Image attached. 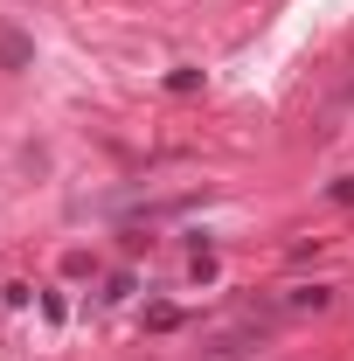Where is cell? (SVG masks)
I'll return each mask as SVG.
<instances>
[{"label": "cell", "instance_id": "3957f363", "mask_svg": "<svg viewBox=\"0 0 354 361\" xmlns=\"http://www.w3.org/2000/svg\"><path fill=\"white\" fill-rule=\"evenodd\" d=\"M167 90H174V97H195V90H202V70H188V63L167 70Z\"/></svg>", "mask_w": 354, "mask_h": 361}, {"label": "cell", "instance_id": "7a4b0ae2", "mask_svg": "<svg viewBox=\"0 0 354 361\" xmlns=\"http://www.w3.org/2000/svg\"><path fill=\"white\" fill-rule=\"evenodd\" d=\"M285 306H292V313H326V306H334V292H326V285H306V292H292Z\"/></svg>", "mask_w": 354, "mask_h": 361}, {"label": "cell", "instance_id": "6da1fadb", "mask_svg": "<svg viewBox=\"0 0 354 361\" xmlns=\"http://www.w3.org/2000/svg\"><path fill=\"white\" fill-rule=\"evenodd\" d=\"M28 56H35V49H28L21 28H0V63H7V70H28Z\"/></svg>", "mask_w": 354, "mask_h": 361}, {"label": "cell", "instance_id": "277c9868", "mask_svg": "<svg viewBox=\"0 0 354 361\" xmlns=\"http://www.w3.org/2000/svg\"><path fill=\"white\" fill-rule=\"evenodd\" d=\"M181 319H188L181 306H146V326H153V334H174Z\"/></svg>", "mask_w": 354, "mask_h": 361}]
</instances>
